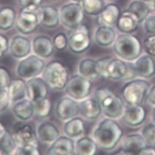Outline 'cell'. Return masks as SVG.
Masks as SVG:
<instances>
[{"instance_id":"6da1fadb","label":"cell","mask_w":155,"mask_h":155,"mask_svg":"<svg viewBox=\"0 0 155 155\" xmlns=\"http://www.w3.org/2000/svg\"><path fill=\"white\" fill-rule=\"evenodd\" d=\"M123 134V130L117 122L105 119L94 130L93 137L99 147L105 150H111L118 145Z\"/></svg>"},{"instance_id":"7a4b0ae2","label":"cell","mask_w":155,"mask_h":155,"mask_svg":"<svg viewBox=\"0 0 155 155\" xmlns=\"http://www.w3.org/2000/svg\"><path fill=\"white\" fill-rule=\"evenodd\" d=\"M95 95L105 116L111 119L123 116L125 110L123 100L108 88L99 87L96 90Z\"/></svg>"},{"instance_id":"3957f363","label":"cell","mask_w":155,"mask_h":155,"mask_svg":"<svg viewBox=\"0 0 155 155\" xmlns=\"http://www.w3.org/2000/svg\"><path fill=\"white\" fill-rule=\"evenodd\" d=\"M114 52L126 61L137 60L142 53V44L139 39L129 33L119 35L113 47Z\"/></svg>"},{"instance_id":"277c9868","label":"cell","mask_w":155,"mask_h":155,"mask_svg":"<svg viewBox=\"0 0 155 155\" xmlns=\"http://www.w3.org/2000/svg\"><path fill=\"white\" fill-rule=\"evenodd\" d=\"M43 78L50 89L61 90L64 89L67 84L69 73L64 64L57 61H54L46 65Z\"/></svg>"},{"instance_id":"5b68a950","label":"cell","mask_w":155,"mask_h":155,"mask_svg":"<svg viewBox=\"0 0 155 155\" xmlns=\"http://www.w3.org/2000/svg\"><path fill=\"white\" fill-rule=\"evenodd\" d=\"M149 83L143 80H134L123 87L122 96L128 105H141L150 90Z\"/></svg>"},{"instance_id":"8992f818","label":"cell","mask_w":155,"mask_h":155,"mask_svg":"<svg viewBox=\"0 0 155 155\" xmlns=\"http://www.w3.org/2000/svg\"><path fill=\"white\" fill-rule=\"evenodd\" d=\"M136 75L134 65L126 63L120 59L109 58L106 67L105 78L114 80H129Z\"/></svg>"},{"instance_id":"52a82bcc","label":"cell","mask_w":155,"mask_h":155,"mask_svg":"<svg viewBox=\"0 0 155 155\" xmlns=\"http://www.w3.org/2000/svg\"><path fill=\"white\" fill-rule=\"evenodd\" d=\"M38 9L36 7H27L21 11L16 21V27L21 33L28 35L36 30L40 24Z\"/></svg>"},{"instance_id":"ba28073f","label":"cell","mask_w":155,"mask_h":155,"mask_svg":"<svg viewBox=\"0 0 155 155\" xmlns=\"http://www.w3.org/2000/svg\"><path fill=\"white\" fill-rule=\"evenodd\" d=\"M45 68V64L41 57L38 55H30L18 64L17 73L24 79H30L41 74Z\"/></svg>"},{"instance_id":"9c48e42d","label":"cell","mask_w":155,"mask_h":155,"mask_svg":"<svg viewBox=\"0 0 155 155\" xmlns=\"http://www.w3.org/2000/svg\"><path fill=\"white\" fill-rule=\"evenodd\" d=\"M91 87L90 80L81 75H74L68 80L65 91L71 98L74 100H83L89 95Z\"/></svg>"},{"instance_id":"30bf717a","label":"cell","mask_w":155,"mask_h":155,"mask_svg":"<svg viewBox=\"0 0 155 155\" xmlns=\"http://www.w3.org/2000/svg\"><path fill=\"white\" fill-rule=\"evenodd\" d=\"M91 45V36L88 28L80 25L73 28L68 39L69 49L74 53L80 54L86 51Z\"/></svg>"},{"instance_id":"8fae6325","label":"cell","mask_w":155,"mask_h":155,"mask_svg":"<svg viewBox=\"0 0 155 155\" xmlns=\"http://www.w3.org/2000/svg\"><path fill=\"white\" fill-rule=\"evenodd\" d=\"M84 17V11L78 3H70L62 7L60 18L66 27L73 29L81 25Z\"/></svg>"},{"instance_id":"7c38bea8","label":"cell","mask_w":155,"mask_h":155,"mask_svg":"<svg viewBox=\"0 0 155 155\" xmlns=\"http://www.w3.org/2000/svg\"><path fill=\"white\" fill-rule=\"evenodd\" d=\"M26 84L27 96L29 100L35 102L46 98L48 94V86L43 80L39 78H33Z\"/></svg>"},{"instance_id":"4fadbf2b","label":"cell","mask_w":155,"mask_h":155,"mask_svg":"<svg viewBox=\"0 0 155 155\" xmlns=\"http://www.w3.org/2000/svg\"><path fill=\"white\" fill-rule=\"evenodd\" d=\"M146 116V110L141 105H128L125 108L123 120L128 126L136 127L145 121Z\"/></svg>"},{"instance_id":"5bb4252c","label":"cell","mask_w":155,"mask_h":155,"mask_svg":"<svg viewBox=\"0 0 155 155\" xmlns=\"http://www.w3.org/2000/svg\"><path fill=\"white\" fill-rule=\"evenodd\" d=\"M80 111V105L71 98L65 97L58 102L56 114L58 118L62 121L74 118Z\"/></svg>"},{"instance_id":"9a60e30c","label":"cell","mask_w":155,"mask_h":155,"mask_svg":"<svg viewBox=\"0 0 155 155\" xmlns=\"http://www.w3.org/2000/svg\"><path fill=\"white\" fill-rule=\"evenodd\" d=\"M148 146L142 135L132 134L128 135L125 138L122 150L127 154H140L142 151Z\"/></svg>"},{"instance_id":"2e32d148","label":"cell","mask_w":155,"mask_h":155,"mask_svg":"<svg viewBox=\"0 0 155 155\" xmlns=\"http://www.w3.org/2000/svg\"><path fill=\"white\" fill-rule=\"evenodd\" d=\"M139 23L138 17L128 9L121 14L116 26L121 32L131 33L137 30Z\"/></svg>"},{"instance_id":"e0dca14e","label":"cell","mask_w":155,"mask_h":155,"mask_svg":"<svg viewBox=\"0 0 155 155\" xmlns=\"http://www.w3.org/2000/svg\"><path fill=\"white\" fill-rule=\"evenodd\" d=\"M136 74L144 78H149L155 73V62L152 56L145 55L139 57L134 64Z\"/></svg>"},{"instance_id":"ac0fdd59","label":"cell","mask_w":155,"mask_h":155,"mask_svg":"<svg viewBox=\"0 0 155 155\" xmlns=\"http://www.w3.org/2000/svg\"><path fill=\"white\" fill-rule=\"evenodd\" d=\"M31 45L27 38L22 36H16L11 42L9 50L11 54L17 59H22L29 55Z\"/></svg>"},{"instance_id":"d6986e66","label":"cell","mask_w":155,"mask_h":155,"mask_svg":"<svg viewBox=\"0 0 155 155\" xmlns=\"http://www.w3.org/2000/svg\"><path fill=\"white\" fill-rule=\"evenodd\" d=\"M120 8L114 4L105 6L97 17V22L101 26L111 27L116 24L121 15Z\"/></svg>"},{"instance_id":"ffe728a7","label":"cell","mask_w":155,"mask_h":155,"mask_svg":"<svg viewBox=\"0 0 155 155\" xmlns=\"http://www.w3.org/2000/svg\"><path fill=\"white\" fill-rule=\"evenodd\" d=\"M40 24L46 28L55 27L59 22L60 16L56 8L46 6L38 9Z\"/></svg>"},{"instance_id":"44dd1931","label":"cell","mask_w":155,"mask_h":155,"mask_svg":"<svg viewBox=\"0 0 155 155\" xmlns=\"http://www.w3.org/2000/svg\"><path fill=\"white\" fill-rule=\"evenodd\" d=\"M54 47L51 39L45 36H38L33 41V50L35 54L41 58L50 57L54 52Z\"/></svg>"},{"instance_id":"7402d4cb","label":"cell","mask_w":155,"mask_h":155,"mask_svg":"<svg viewBox=\"0 0 155 155\" xmlns=\"http://www.w3.org/2000/svg\"><path fill=\"white\" fill-rule=\"evenodd\" d=\"M75 150V147L72 140L67 137L58 138L49 149L48 154H71Z\"/></svg>"},{"instance_id":"603a6c76","label":"cell","mask_w":155,"mask_h":155,"mask_svg":"<svg viewBox=\"0 0 155 155\" xmlns=\"http://www.w3.org/2000/svg\"><path fill=\"white\" fill-rule=\"evenodd\" d=\"M80 111L84 117L89 120H95L100 116L101 106L97 99H84L80 104Z\"/></svg>"},{"instance_id":"cb8c5ba5","label":"cell","mask_w":155,"mask_h":155,"mask_svg":"<svg viewBox=\"0 0 155 155\" xmlns=\"http://www.w3.org/2000/svg\"><path fill=\"white\" fill-rule=\"evenodd\" d=\"M14 139L18 147L37 145L35 134L29 125H24L18 128L15 133Z\"/></svg>"},{"instance_id":"d4e9b609","label":"cell","mask_w":155,"mask_h":155,"mask_svg":"<svg viewBox=\"0 0 155 155\" xmlns=\"http://www.w3.org/2000/svg\"><path fill=\"white\" fill-rule=\"evenodd\" d=\"M38 139L43 142H52L59 136V130L52 123L45 122L39 126L37 130Z\"/></svg>"},{"instance_id":"484cf974","label":"cell","mask_w":155,"mask_h":155,"mask_svg":"<svg viewBox=\"0 0 155 155\" xmlns=\"http://www.w3.org/2000/svg\"><path fill=\"white\" fill-rule=\"evenodd\" d=\"M13 111L18 119L27 121L30 119L35 113L33 102L29 99H23L17 102L14 106Z\"/></svg>"},{"instance_id":"4316f807","label":"cell","mask_w":155,"mask_h":155,"mask_svg":"<svg viewBox=\"0 0 155 155\" xmlns=\"http://www.w3.org/2000/svg\"><path fill=\"white\" fill-rule=\"evenodd\" d=\"M95 39L98 45L108 46L115 41L116 33L111 27L101 26L95 32Z\"/></svg>"},{"instance_id":"83f0119b","label":"cell","mask_w":155,"mask_h":155,"mask_svg":"<svg viewBox=\"0 0 155 155\" xmlns=\"http://www.w3.org/2000/svg\"><path fill=\"white\" fill-rule=\"evenodd\" d=\"M8 92L12 102H18L23 100L27 95V84L21 79L11 81L8 86Z\"/></svg>"},{"instance_id":"f1b7e54d","label":"cell","mask_w":155,"mask_h":155,"mask_svg":"<svg viewBox=\"0 0 155 155\" xmlns=\"http://www.w3.org/2000/svg\"><path fill=\"white\" fill-rule=\"evenodd\" d=\"M0 142L2 153L6 154L12 153L17 145L14 137L6 129L3 124L0 125Z\"/></svg>"},{"instance_id":"f546056e","label":"cell","mask_w":155,"mask_h":155,"mask_svg":"<svg viewBox=\"0 0 155 155\" xmlns=\"http://www.w3.org/2000/svg\"><path fill=\"white\" fill-rule=\"evenodd\" d=\"M97 144L95 140L89 137H83L78 140L75 145V151L77 154L93 155L96 153Z\"/></svg>"},{"instance_id":"4dcf8cb0","label":"cell","mask_w":155,"mask_h":155,"mask_svg":"<svg viewBox=\"0 0 155 155\" xmlns=\"http://www.w3.org/2000/svg\"><path fill=\"white\" fill-rule=\"evenodd\" d=\"M65 134L70 137H76L84 131V124L82 120L74 118L68 120L64 126Z\"/></svg>"},{"instance_id":"1f68e13d","label":"cell","mask_w":155,"mask_h":155,"mask_svg":"<svg viewBox=\"0 0 155 155\" xmlns=\"http://www.w3.org/2000/svg\"><path fill=\"white\" fill-rule=\"evenodd\" d=\"M79 73L82 76L89 80H94L99 76L96 70V61L92 59H84L79 65Z\"/></svg>"},{"instance_id":"d6a6232c","label":"cell","mask_w":155,"mask_h":155,"mask_svg":"<svg viewBox=\"0 0 155 155\" xmlns=\"http://www.w3.org/2000/svg\"><path fill=\"white\" fill-rule=\"evenodd\" d=\"M15 21L14 10L10 7H5L0 12V27L2 30H7L11 28Z\"/></svg>"},{"instance_id":"836d02e7","label":"cell","mask_w":155,"mask_h":155,"mask_svg":"<svg viewBox=\"0 0 155 155\" xmlns=\"http://www.w3.org/2000/svg\"><path fill=\"white\" fill-rule=\"evenodd\" d=\"M129 10L138 17L140 22L145 20L150 12L147 5L142 0H136L133 2L130 5Z\"/></svg>"},{"instance_id":"e575fe53","label":"cell","mask_w":155,"mask_h":155,"mask_svg":"<svg viewBox=\"0 0 155 155\" xmlns=\"http://www.w3.org/2000/svg\"><path fill=\"white\" fill-rule=\"evenodd\" d=\"M83 8L89 15H99L105 8L104 0H83Z\"/></svg>"},{"instance_id":"d590c367","label":"cell","mask_w":155,"mask_h":155,"mask_svg":"<svg viewBox=\"0 0 155 155\" xmlns=\"http://www.w3.org/2000/svg\"><path fill=\"white\" fill-rule=\"evenodd\" d=\"M35 114L40 118L48 116L51 110V103L48 98L33 102Z\"/></svg>"},{"instance_id":"8d00e7d4","label":"cell","mask_w":155,"mask_h":155,"mask_svg":"<svg viewBox=\"0 0 155 155\" xmlns=\"http://www.w3.org/2000/svg\"><path fill=\"white\" fill-rule=\"evenodd\" d=\"M142 135L148 146L155 147V124L149 123L145 126L142 129Z\"/></svg>"},{"instance_id":"74e56055","label":"cell","mask_w":155,"mask_h":155,"mask_svg":"<svg viewBox=\"0 0 155 155\" xmlns=\"http://www.w3.org/2000/svg\"><path fill=\"white\" fill-rule=\"evenodd\" d=\"M145 52L152 57H155V35L147 38L143 41Z\"/></svg>"},{"instance_id":"f35d334b","label":"cell","mask_w":155,"mask_h":155,"mask_svg":"<svg viewBox=\"0 0 155 155\" xmlns=\"http://www.w3.org/2000/svg\"><path fill=\"white\" fill-rule=\"evenodd\" d=\"M53 44L57 49L64 50L66 48L67 44H68V41L67 40L65 35L64 33H59L55 36Z\"/></svg>"},{"instance_id":"ab89813d","label":"cell","mask_w":155,"mask_h":155,"mask_svg":"<svg viewBox=\"0 0 155 155\" xmlns=\"http://www.w3.org/2000/svg\"><path fill=\"white\" fill-rule=\"evenodd\" d=\"M11 101L8 90H7L6 88H2L1 94H0V105H1L0 109H1L2 112L5 111L8 108Z\"/></svg>"},{"instance_id":"60d3db41","label":"cell","mask_w":155,"mask_h":155,"mask_svg":"<svg viewBox=\"0 0 155 155\" xmlns=\"http://www.w3.org/2000/svg\"><path fill=\"white\" fill-rule=\"evenodd\" d=\"M17 154H40L38 149V145H29L24 147H18Z\"/></svg>"},{"instance_id":"b9f144b4","label":"cell","mask_w":155,"mask_h":155,"mask_svg":"<svg viewBox=\"0 0 155 155\" xmlns=\"http://www.w3.org/2000/svg\"><path fill=\"white\" fill-rule=\"evenodd\" d=\"M0 79H1V89L6 88L11 83L9 72L3 67L0 68Z\"/></svg>"},{"instance_id":"7bdbcfd3","label":"cell","mask_w":155,"mask_h":155,"mask_svg":"<svg viewBox=\"0 0 155 155\" xmlns=\"http://www.w3.org/2000/svg\"><path fill=\"white\" fill-rule=\"evenodd\" d=\"M144 28L148 33L155 35V15H150L145 19Z\"/></svg>"},{"instance_id":"ee69618b","label":"cell","mask_w":155,"mask_h":155,"mask_svg":"<svg viewBox=\"0 0 155 155\" xmlns=\"http://www.w3.org/2000/svg\"><path fill=\"white\" fill-rule=\"evenodd\" d=\"M43 0H19V4L23 8L36 7L39 8Z\"/></svg>"},{"instance_id":"f6af8a7d","label":"cell","mask_w":155,"mask_h":155,"mask_svg":"<svg viewBox=\"0 0 155 155\" xmlns=\"http://www.w3.org/2000/svg\"><path fill=\"white\" fill-rule=\"evenodd\" d=\"M0 45H1L0 54H1V57H3L9 48V41L8 38L3 35H1V36H0Z\"/></svg>"},{"instance_id":"bcb514c9","label":"cell","mask_w":155,"mask_h":155,"mask_svg":"<svg viewBox=\"0 0 155 155\" xmlns=\"http://www.w3.org/2000/svg\"><path fill=\"white\" fill-rule=\"evenodd\" d=\"M147 99L150 104L155 105V85L150 89L147 96Z\"/></svg>"},{"instance_id":"7dc6e473","label":"cell","mask_w":155,"mask_h":155,"mask_svg":"<svg viewBox=\"0 0 155 155\" xmlns=\"http://www.w3.org/2000/svg\"><path fill=\"white\" fill-rule=\"evenodd\" d=\"M140 154H155V148L154 147L147 146L145 148H144Z\"/></svg>"},{"instance_id":"c3c4849f","label":"cell","mask_w":155,"mask_h":155,"mask_svg":"<svg viewBox=\"0 0 155 155\" xmlns=\"http://www.w3.org/2000/svg\"><path fill=\"white\" fill-rule=\"evenodd\" d=\"M152 119L154 123L155 124V107L153 109V111H152Z\"/></svg>"},{"instance_id":"681fc988","label":"cell","mask_w":155,"mask_h":155,"mask_svg":"<svg viewBox=\"0 0 155 155\" xmlns=\"http://www.w3.org/2000/svg\"><path fill=\"white\" fill-rule=\"evenodd\" d=\"M153 6H154V8L155 9V0H153Z\"/></svg>"},{"instance_id":"f907efd6","label":"cell","mask_w":155,"mask_h":155,"mask_svg":"<svg viewBox=\"0 0 155 155\" xmlns=\"http://www.w3.org/2000/svg\"><path fill=\"white\" fill-rule=\"evenodd\" d=\"M73 1H74V2H80V1H81V0H73Z\"/></svg>"},{"instance_id":"816d5d0a","label":"cell","mask_w":155,"mask_h":155,"mask_svg":"<svg viewBox=\"0 0 155 155\" xmlns=\"http://www.w3.org/2000/svg\"><path fill=\"white\" fill-rule=\"evenodd\" d=\"M142 1H150V0H142Z\"/></svg>"},{"instance_id":"f5cc1de1","label":"cell","mask_w":155,"mask_h":155,"mask_svg":"<svg viewBox=\"0 0 155 155\" xmlns=\"http://www.w3.org/2000/svg\"><path fill=\"white\" fill-rule=\"evenodd\" d=\"M52 1H55V0H52Z\"/></svg>"}]
</instances>
